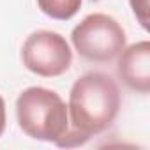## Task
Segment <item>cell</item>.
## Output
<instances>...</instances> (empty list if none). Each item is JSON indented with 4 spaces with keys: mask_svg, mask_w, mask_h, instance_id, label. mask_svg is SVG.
Instances as JSON below:
<instances>
[{
    "mask_svg": "<svg viewBox=\"0 0 150 150\" xmlns=\"http://www.w3.org/2000/svg\"><path fill=\"white\" fill-rule=\"evenodd\" d=\"M120 110V90L104 72H87L74 81L69 92V127L88 139L104 132Z\"/></svg>",
    "mask_w": 150,
    "mask_h": 150,
    "instance_id": "obj_1",
    "label": "cell"
},
{
    "mask_svg": "<svg viewBox=\"0 0 150 150\" xmlns=\"http://www.w3.org/2000/svg\"><path fill=\"white\" fill-rule=\"evenodd\" d=\"M16 117L21 131L41 141H58L69 129V113L62 97L44 87L23 90L16 101Z\"/></svg>",
    "mask_w": 150,
    "mask_h": 150,
    "instance_id": "obj_2",
    "label": "cell"
},
{
    "mask_svg": "<svg viewBox=\"0 0 150 150\" xmlns=\"http://www.w3.org/2000/svg\"><path fill=\"white\" fill-rule=\"evenodd\" d=\"M71 41L80 57L103 64L117 58L125 48V30L115 18L94 13L72 28Z\"/></svg>",
    "mask_w": 150,
    "mask_h": 150,
    "instance_id": "obj_3",
    "label": "cell"
},
{
    "mask_svg": "<svg viewBox=\"0 0 150 150\" xmlns=\"http://www.w3.org/2000/svg\"><path fill=\"white\" fill-rule=\"evenodd\" d=\"M21 58L25 67L42 78H55L64 74L72 62V51L57 32L37 30L32 32L21 48Z\"/></svg>",
    "mask_w": 150,
    "mask_h": 150,
    "instance_id": "obj_4",
    "label": "cell"
},
{
    "mask_svg": "<svg viewBox=\"0 0 150 150\" xmlns=\"http://www.w3.org/2000/svg\"><path fill=\"white\" fill-rule=\"evenodd\" d=\"M117 72L120 80L139 94L150 92V42L139 41L124 48L118 55Z\"/></svg>",
    "mask_w": 150,
    "mask_h": 150,
    "instance_id": "obj_5",
    "label": "cell"
},
{
    "mask_svg": "<svg viewBox=\"0 0 150 150\" xmlns=\"http://www.w3.org/2000/svg\"><path fill=\"white\" fill-rule=\"evenodd\" d=\"M83 0H37L39 9L53 20H71L81 7Z\"/></svg>",
    "mask_w": 150,
    "mask_h": 150,
    "instance_id": "obj_6",
    "label": "cell"
},
{
    "mask_svg": "<svg viewBox=\"0 0 150 150\" xmlns=\"http://www.w3.org/2000/svg\"><path fill=\"white\" fill-rule=\"evenodd\" d=\"M129 2H131V7L136 14L138 21H139V25L145 30H148V23H150V20H148V11H150L148 9V0H129Z\"/></svg>",
    "mask_w": 150,
    "mask_h": 150,
    "instance_id": "obj_7",
    "label": "cell"
},
{
    "mask_svg": "<svg viewBox=\"0 0 150 150\" xmlns=\"http://www.w3.org/2000/svg\"><path fill=\"white\" fill-rule=\"evenodd\" d=\"M6 120H7V117H6V101L0 96V136H2V132L6 129Z\"/></svg>",
    "mask_w": 150,
    "mask_h": 150,
    "instance_id": "obj_8",
    "label": "cell"
}]
</instances>
